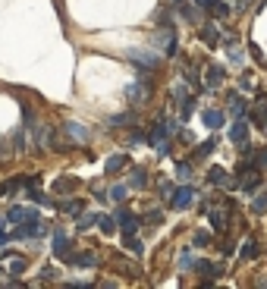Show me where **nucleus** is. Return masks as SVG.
I'll return each mask as SVG.
<instances>
[{"label": "nucleus", "mask_w": 267, "mask_h": 289, "mask_svg": "<svg viewBox=\"0 0 267 289\" xmlns=\"http://www.w3.org/2000/svg\"><path fill=\"white\" fill-rule=\"evenodd\" d=\"M126 98H129V104H142V101L151 98V75H148V70H142L139 82L126 88Z\"/></svg>", "instance_id": "f257e3e1"}, {"label": "nucleus", "mask_w": 267, "mask_h": 289, "mask_svg": "<svg viewBox=\"0 0 267 289\" xmlns=\"http://www.w3.org/2000/svg\"><path fill=\"white\" fill-rule=\"evenodd\" d=\"M129 60H132V63H139L142 70H148V72L160 66V57H157V54H151V50H139V47H132V50H129Z\"/></svg>", "instance_id": "f03ea898"}, {"label": "nucleus", "mask_w": 267, "mask_h": 289, "mask_svg": "<svg viewBox=\"0 0 267 289\" xmlns=\"http://www.w3.org/2000/svg\"><path fill=\"white\" fill-rule=\"evenodd\" d=\"M192 201H195V189L192 185H183V189H176L173 195H170V208H176V211L192 208Z\"/></svg>", "instance_id": "7ed1b4c3"}, {"label": "nucleus", "mask_w": 267, "mask_h": 289, "mask_svg": "<svg viewBox=\"0 0 267 289\" xmlns=\"http://www.w3.org/2000/svg\"><path fill=\"white\" fill-rule=\"evenodd\" d=\"M116 223H119V229H123V239H126V236H135V229H139V217L129 214L126 208H116Z\"/></svg>", "instance_id": "20e7f679"}, {"label": "nucleus", "mask_w": 267, "mask_h": 289, "mask_svg": "<svg viewBox=\"0 0 267 289\" xmlns=\"http://www.w3.org/2000/svg\"><path fill=\"white\" fill-rule=\"evenodd\" d=\"M229 142H232V144L248 142V123H245V116H236V123L229 126Z\"/></svg>", "instance_id": "39448f33"}, {"label": "nucleus", "mask_w": 267, "mask_h": 289, "mask_svg": "<svg viewBox=\"0 0 267 289\" xmlns=\"http://www.w3.org/2000/svg\"><path fill=\"white\" fill-rule=\"evenodd\" d=\"M66 264H76V267H94V264H98V254H94V252H79V254H66Z\"/></svg>", "instance_id": "423d86ee"}, {"label": "nucleus", "mask_w": 267, "mask_h": 289, "mask_svg": "<svg viewBox=\"0 0 267 289\" xmlns=\"http://www.w3.org/2000/svg\"><path fill=\"white\" fill-rule=\"evenodd\" d=\"M63 132H66V135H70V139H73V142H79V144H85V142H88V139H91V132H88V129H85V126H82V123H63Z\"/></svg>", "instance_id": "0eeeda50"}, {"label": "nucleus", "mask_w": 267, "mask_h": 289, "mask_svg": "<svg viewBox=\"0 0 267 289\" xmlns=\"http://www.w3.org/2000/svg\"><path fill=\"white\" fill-rule=\"evenodd\" d=\"M176 132V123H157L154 126V132H151V142L154 144H167V139Z\"/></svg>", "instance_id": "6e6552de"}, {"label": "nucleus", "mask_w": 267, "mask_h": 289, "mask_svg": "<svg viewBox=\"0 0 267 289\" xmlns=\"http://www.w3.org/2000/svg\"><path fill=\"white\" fill-rule=\"evenodd\" d=\"M54 254H57L60 261L70 254V236H66L63 229H54Z\"/></svg>", "instance_id": "1a4fd4ad"}, {"label": "nucleus", "mask_w": 267, "mask_h": 289, "mask_svg": "<svg viewBox=\"0 0 267 289\" xmlns=\"http://www.w3.org/2000/svg\"><path fill=\"white\" fill-rule=\"evenodd\" d=\"M208 182L223 185V189H232V185H236V182H229V176H227V170H223V167H211L208 170Z\"/></svg>", "instance_id": "9d476101"}, {"label": "nucleus", "mask_w": 267, "mask_h": 289, "mask_svg": "<svg viewBox=\"0 0 267 289\" xmlns=\"http://www.w3.org/2000/svg\"><path fill=\"white\" fill-rule=\"evenodd\" d=\"M201 120H204V126H208V129H220V126L227 123V113H223V110H204Z\"/></svg>", "instance_id": "9b49d317"}, {"label": "nucleus", "mask_w": 267, "mask_h": 289, "mask_svg": "<svg viewBox=\"0 0 267 289\" xmlns=\"http://www.w3.org/2000/svg\"><path fill=\"white\" fill-rule=\"evenodd\" d=\"M129 123H135V113H132V110H129V113H116V116H110V120H107L110 129H126Z\"/></svg>", "instance_id": "f8f14e48"}, {"label": "nucleus", "mask_w": 267, "mask_h": 289, "mask_svg": "<svg viewBox=\"0 0 267 289\" xmlns=\"http://www.w3.org/2000/svg\"><path fill=\"white\" fill-rule=\"evenodd\" d=\"M129 185H132V189H145V185H148V170H145V167H135L132 176H129Z\"/></svg>", "instance_id": "ddd939ff"}, {"label": "nucleus", "mask_w": 267, "mask_h": 289, "mask_svg": "<svg viewBox=\"0 0 267 289\" xmlns=\"http://www.w3.org/2000/svg\"><path fill=\"white\" fill-rule=\"evenodd\" d=\"M223 79H227V66H220V63L208 66V85H223Z\"/></svg>", "instance_id": "4468645a"}, {"label": "nucleus", "mask_w": 267, "mask_h": 289, "mask_svg": "<svg viewBox=\"0 0 267 289\" xmlns=\"http://www.w3.org/2000/svg\"><path fill=\"white\" fill-rule=\"evenodd\" d=\"M126 164H129V157H126V154H114V157H110L107 164H104V170H107V176H114V173H119V170H123Z\"/></svg>", "instance_id": "2eb2a0df"}, {"label": "nucleus", "mask_w": 267, "mask_h": 289, "mask_svg": "<svg viewBox=\"0 0 267 289\" xmlns=\"http://www.w3.org/2000/svg\"><path fill=\"white\" fill-rule=\"evenodd\" d=\"M229 113H232V116H245V113H248V101L239 98V95H232V98H229Z\"/></svg>", "instance_id": "dca6fc26"}, {"label": "nucleus", "mask_w": 267, "mask_h": 289, "mask_svg": "<svg viewBox=\"0 0 267 289\" xmlns=\"http://www.w3.org/2000/svg\"><path fill=\"white\" fill-rule=\"evenodd\" d=\"M29 217H38V214H35V211H29V208H10V214H6L10 223H22V220H29Z\"/></svg>", "instance_id": "f3484780"}, {"label": "nucleus", "mask_w": 267, "mask_h": 289, "mask_svg": "<svg viewBox=\"0 0 267 289\" xmlns=\"http://www.w3.org/2000/svg\"><path fill=\"white\" fill-rule=\"evenodd\" d=\"M60 211H63V214H70V217H79L82 211H85V205L79 198H70V201H63V205H60Z\"/></svg>", "instance_id": "a211bd4d"}, {"label": "nucleus", "mask_w": 267, "mask_h": 289, "mask_svg": "<svg viewBox=\"0 0 267 289\" xmlns=\"http://www.w3.org/2000/svg\"><path fill=\"white\" fill-rule=\"evenodd\" d=\"M98 226H101V233H104V236H114V233H116V217L101 214V217H98Z\"/></svg>", "instance_id": "6ab92c4d"}, {"label": "nucleus", "mask_w": 267, "mask_h": 289, "mask_svg": "<svg viewBox=\"0 0 267 289\" xmlns=\"http://www.w3.org/2000/svg\"><path fill=\"white\" fill-rule=\"evenodd\" d=\"M32 129H35V144L38 148H47L50 144V129L47 126H32Z\"/></svg>", "instance_id": "aec40b11"}, {"label": "nucleus", "mask_w": 267, "mask_h": 289, "mask_svg": "<svg viewBox=\"0 0 267 289\" xmlns=\"http://www.w3.org/2000/svg\"><path fill=\"white\" fill-rule=\"evenodd\" d=\"M98 217L101 214H79V226L76 229H79V233H88L91 226H98Z\"/></svg>", "instance_id": "412c9836"}, {"label": "nucleus", "mask_w": 267, "mask_h": 289, "mask_svg": "<svg viewBox=\"0 0 267 289\" xmlns=\"http://www.w3.org/2000/svg\"><path fill=\"white\" fill-rule=\"evenodd\" d=\"M25 267H29V261H25V258H13L10 264L3 267V274H10V277H16V274H22Z\"/></svg>", "instance_id": "4be33fe9"}, {"label": "nucleus", "mask_w": 267, "mask_h": 289, "mask_svg": "<svg viewBox=\"0 0 267 289\" xmlns=\"http://www.w3.org/2000/svg\"><path fill=\"white\" fill-rule=\"evenodd\" d=\"M239 254H242V261L258 258V242H255V239H245V242H242V252H239Z\"/></svg>", "instance_id": "5701e85b"}, {"label": "nucleus", "mask_w": 267, "mask_h": 289, "mask_svg": "<svg viewBox=\"0 0 267 289\" xmlns=\"http://www.w3.org/2000/svg\"><path fill=\"white\" fill-rule=\"evenodd\" d=\"M76 189H79V180H57L54 182V192H60V195L63 192H76Z\"/></svg>", "instance_id": "b1692460"}, {"label": "nucleus", "mask_w": 267, "mask_h": 289, "mask_svg": "<svg viewBox=\"0 0 267 289\" xmlns=\"http://www.w3.org/2000/svg\"><path fill=\"white\" fill-rule=\"evenodd\" d=\"M29 198H32V201H35V205H44V208H50V205H54V201H50V198H47V195H44V192H38V189H35V185H29Z\"/></svg>", "instance_id": "393cba45"}, {"label": "nucleus", "mask_w": 267, "mask_h": 289, "mask_svg": "<svg viewBox=\"0 0 267 289\" xmlns=\"http://www.w3.org/2000/svg\"><path fill=\"white\" fill-rule=\"evenodd\" d=\"M214 148H217V139H208V142H201V144H198V151H195V157H198V160H201V157H208Z\"/></svg>", "instance_id": "a878e982"}, {"label": "nucleus", "mask_w": 267, "mask_h": 289, "mask_svg": "<svg viewBox=\"0 0 267 289\" xmlns=\"http://www.w3.org/2000/svg\"><path fill=\"white\" fill-rule=\"evenodd\" d=\"M211 226L214 229H227V214H223V211H211Z\"/></svg>", "instance_id": "bb28decb"}, {"label": "nucleus", "mask_w": 267, "mask_h": 289, "mask_svg": "<svg viewBox=\"0 0 267 289\" xmlns=\"http://www.w3.org/2000/svg\"><path fill=\"white\" fill-rule=\"evenodd\" d=\"M201 38L208 41V44H217V41H220V32H214V25H204V29H201Z\"/></svg>", "instance_id": "cd10ccee"}, {"label": "nucleus", "mask_w": 267, "mask_h": 289, "mask_svg": "<svg viewBox=\"0 0 267 289\" xmlns=\"http://www.w3.org/2000/svg\"><path fill=\"white\" fill-rule=\"evenodd\" d=\"M252 211H255V214H267V192H261V195H258V198H255Z\"/></svg>", "instance_id": "c85d7f7f"}, {"label": "nucleus", "mask_w": 267, "mask_h": 289, "mask_svg": "<svg viewBox=\"0 0 267 289\" xmlns=\"http://www.w3.org/2000/svg\"><path fill=\"white\" fill-rule=\"evenodd\" d=\"M176 176H179V180H183V182H186V180H189V176H192V164H189V160H183V164H179V167H176Z\"/></svg>", "instance_id": "c756f323"}, {"label": "nucleus", "mask_w": 267, "mask_h": 289, "mask_svg": "<svg viewBox=\"0 0 267 289\" xmlns=\"http://www.w3.org/2000/svg\"><path fill=\"white\" fill-rule=\"evenodd\" d=\"M126 245H129V252H132V254H139V258H142V252H145V245H142L139 239H132V236H126Z\"/></svg>", "instance_id": "7c9ffc66"}, {"label": "nucleus", "mask_w": 267, "mask_h": 289, "mask_svg": "<svg viewBox=\"0 0 267 289\" xmlns=\"http://www.w3.org/2000/svg\"><path fill=\"white\" fill-rule=\"evenodd\" d=\"M255 167H258V170H264V167H267V148H261V151L255 148Z\"/></svg>", "instance_id": "2f4dec72"}, {"label": "nucleus", "mask_w": 267, "mask_h": 289, "mask_svg": "<svg viewBox=\"0 0 267 289\" xmlns=\"http://www.w3.org/2000/svg\"><path fill=\"white\" fill-rule=\"evenodd\" d=\"M107 195H110L114 201H123V198H126V185H114V189H110Z\"/></svg>", "instance_id": "473e14b6"}, {"label": "nucleus", "mask_w": 267, "mask_h": 289, "mask_svg": "<svg viewBox=\"0 0 267 289\" xmlns=\"http://www.w3.org/2000/svg\"><path fill=\"white\" fill-rule=\"evenodd\" d=\"M192 245H195V249H204V245H208V233H195Z\"/></svg>", "instance_id": "72a5a7b5"}, {"label": "nucleus", "mask_w": 267, "mask_h": 289, "mask_svg": "<svg viewBox=\"0 0 267 289\" xmlns=\"http://www.w3.org/2000/svg\"><path fill=\"white\" fill-rule=\"evenodd\" d=\"M38 277L44 280V283H50V280L57 277V270H54V267H41V274H38Z\"/></svg>", "instance_id": "f704fd0d"}, {"label": "nucleus", "mask_w": 267, "mask_h": 289, "mask_svg": "<svg viewBox=\"0 0 267 289\" xmlns=\"http://www.w3.org/2000/svg\"><path fill=\"white\" fill-rule=\"evenodd\" d=\"M186 82H192L195 88L201 85V79H198V72H195V70H189V66H186Z\"/></svg>", "instance_id": "c9c22d12"}, {"label": "nucleus", "mask_w": 267, "mask_h": 289, "mask_svg": "<svg viewBox=\"0 0 267 289\" xmlns=\"http://www.w3.org/2000/svg\"><path fill=\"white\" fill-rule=\"evenodd\" d=\"M195 3H198V6H214L217 0H195Z\"/></svg>", "instance_id": "e433bc0d"}, {"label": "nucleus", "mask_w": 267, "mask_h": 289, "mask_svg": "<svg viewBox=\"0 0 267 289\" xmlns=\"http://www.w3.org/2000/svg\"><path fill=\"white\" fill-rule=\"evenodd\" d=\"M6 239H10V236H6V233H3V229H0V245H3Z\"/></svg>", "instance_id": "4c0bfd02"}, {"label": "nucleus", "mask_w": 267, "mask_h": 289, "mask_svg": "<svg viewBox=\"0 0 267 289\" xmlns=\"http://www.w3.org/2000/svg\"><path fill=\"white\" fill-rule=\"evenodd\" d=\"M261 129H264V132H267V120H264V126H261Z\"/></svg>", "instance_id": "58836bf2"}, {"label": "nucleus", "mask_w": 267, "mask_h": 289, "mask_svg": "<svg viewBox=\"0 0 267 289\" xmlns=\"http://www.w3.org/2000/svg\"><path fill=\"white\" fill-rule=\"evenodd\" d=\"M0 226H3V220H0Z\"/></svg>", "instance_id": "ea45409f"}, {"label": "nucleus", "mask_w": 267, "mask_h": 289, "mask_svg": "<svg viewBox=\"0 0 267 289\" xmlns=\"http://www.w3.org/2000/svg\"><path fill=\"white\" fill-rule=\"evenodd\" d=\"M176 3H183V0H176Z\"/></svg>", "instance_id": "a19ab883"}]
</instances>
